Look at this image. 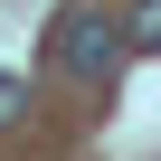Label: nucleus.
Wrapping results in <instances>:
<instances>
[{
    "instance_id": "obj_3",
    "label": "nucleus",
    "mask_w": 161,
    "mask_h": 161,
    "mask_svg": "<svg viewBox=\"0 0 161 161\" xmlns=\"http://www.w3.org/2000/svg\"><path fill=\"white\" fill-rule=\"evenodd\" d=\"M10 123H29V86H19L10 66H0V133H10Z\"/></svg>"
},
{
    "instance_id": "obj_2",
    "label": "nucleus",
    "mask_w": 161,
    "mask_h": 161,
    "mask_svg": "<svg viewBox=\"0 0 161 161\" xmlns=\"http://www.w3.org/2000/svg\"><path fill=\"white\" fill-rule=\"evenodd\" d=\"M123 47H161V0H133V29H123Z\"/></svg>"
},
{
    "instance_id": "obj_1",
    "label": "nucleus",
    "mask_w": 161,
    "mask_h": 161,
    "mask_svg": "<svg viewBox=\"0 0 161 161\" xmlns=\"http://www.w3.org/2000/svg\"><path fill=\"white\" fill-rule=\"evenodd\" d=\"M47 66H66V76H86V86H104V76L123 66V29L95 10V0H76V10H57V29H47Z\"/></svg>"
}]
</instances>
